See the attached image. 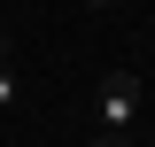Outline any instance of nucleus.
<instances>
[{
    "label": "nucleus",
    "mask_w": 155,
    "mask_h": 147,
    "mask_svg": "<svg viewBox=\"0 0 155 147\" xmlns=\"http://www.w3.org/2000/svg\"><path fill=\"white\" fill-rule=\"evenodd\" d=\"M16 109H23V70L0 54V116H16Z\"/></svg>",
    "instance_id": "2"
},
{
    "label": "nucleus",
    "mask_w": 155,
    "mask_h": 147,
    "mask_svg": "<svg viewBox=\"0 0 155 147\" xmlns=\"http://www.w3.org/2000/svg\"><path fill=\"white\" fill-rule=\"evenodd\" d=\"M140 124H147V77H140L132 62H116V70L93 85V132L101 139H132Z\"/></svg>",
    "instance_id": "1"
},
{
    "label": "nucleus",
    "mask_w": 155,
    "mask_h": 147,
    "mask_svg": "<svg viewBox=\"0 0 155 147\" xmlns=\"http://www.w3.org/2000/svg\"><path fill=\"white\" fill-rule=\"evenodd\" d=\"M78 8H93V16H101V8H116V0H78Z\"/></svg>",
    "instance_id": "3"
}]
</instances>
